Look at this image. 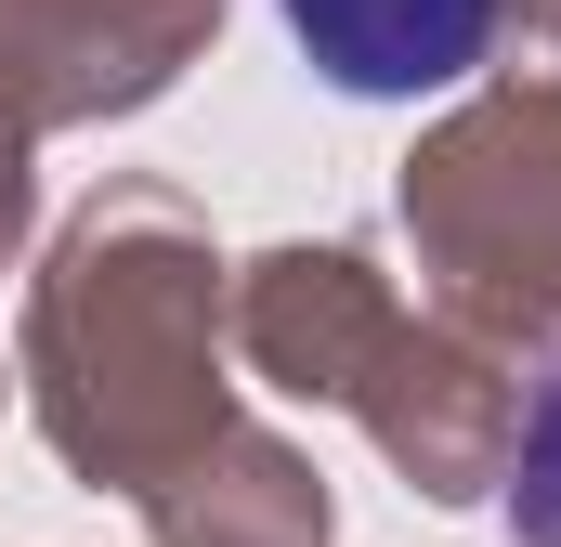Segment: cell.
I'll return each mask as SVG.
<instances>
[{
	"label": "cell",
	"mask_w": 561,
	"mask_h": 547,
	"mask_svg": "<svg viewBox=\"0 0 561 547\" xmlns=\"http://www.w3.org/2000/svg\"><path fill=\"white\" fill-rule=\"evenodd\" d=\"M287 39L353 105H431L496 53V0H287Z\"/></svg>",
	"instance_id": "1"
},
{
	"label": "cell",
	"mask_w": 561,
	"mask_h": 547,
	"mask_svg": "<svg viewBox=\"0 0 561 547\" xmlns=\"http://www.w3.org/2000/svg\"><path fill=\"white\" fill-rule=\"evenodd\" d=\"M496 509H510V547H561V365H536V392L510 417V482H496Z\"/></svg>",
	"instance_id": "2"
}]
</instances>
